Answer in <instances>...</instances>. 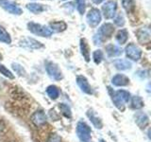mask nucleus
Segmentation results:
<instances>
[{
  "mask_svg": "<svg viewBox=\"0 0 151 142\" xmlns=\"http://www.w3.org/2000/svg\"><path fill=\"white\" fill-rule=\"evenodd\" d=\"M61 1H67V0H61Z\"/></svg>",
  "mask_w": 151,
  "mask_h": 142,
  "instance_id": "e433bc0d",
  "label": "nucleus"
},
{
  "mask_svg": "<svg viewBox=\"0 0 151 142\" xmlns=\"http://www.w3.org/2000/svg\"><path fill=\"white\" fill-rule=\"evenodd\" d=\"M2 60V55H1V53H0V61Z\"/></svg>",
  "mask_w": 151,
  "mask_h": 142,
  "instance_id": "c9c22d12",
  "label": "nucleus"
},
{
  "mask_svg": "<svg viewBox=\"0 0 151 142\" xmlns=\"http://www.w3.org/2000/svg\"><path fill=\"white\" fill-rule=\"evenodd\" d=\"M117 12V3L114 0H109L102 6V14L105 19L110 20L115 16Z\"/></svg>",
  "mask_w": 151,
  "mask_h": 142,
  "instance_id": "1a4fd4ad",
  "label": "nucleus"
},
{
  "mask_svg": "<svg viewBox=\"0 0 151 142\" xmlns=\"http://www.w3.org/2000/svg\"><path fill=\"white\" fill-rule=\"evenodd\" d=\"M109 91H110V95L111 98V101L114 104V106L119 109L120 111L125 110V105L129 101L131 98V95L129 91L127 90H117V91H111V87H108Z\"/></svg>",
  "mask_w": 151,
  "mask_h": 142,
  "instance_id": "f03ea898",
  "label": "nucleus"
},
{
  "mask_svg": "<svg viewBox=\"0 0 151 142\" xmlns=\"http://www.w3.org/2000/svg\"><path fill=\"white\" fill-rule=\"evenodd\" d=\"M113 19V23L115 24V26L117 27H124L125 24H126V19L123 12H116L115 16L112 18Z\"/></svg>",
  "mask_w": 151,
  "mask_h": 142,
  "instance_id": "cd10ccee",
  "label": "nucleus"
},
{
  "mask_svg": "<svg viewBox=\"0 0 151 142\" xmlns=\"http://www.w3.org/2000/svg\"><path fill=\"white\" fill-rule=\"evenodd\" d=\"M0 74H2L3 76H5V77L8 79H11V80L14 79V75L12 74V71L8 69L6 66L2 64H0Z\"/></svg>",
  "mask_w": 151,
  "mask_h": 142,
  "instance_id": "2f4dec72",
  "label": "nucleus"
},
{
  "mask_svg": "<svg viewBox=\"0 0 151 142\" xmlns=\"http://www.w3.org/2000/svg\"><path fill=\"white\" fill-rule=\"evenodd\" d=\"M129 37V30H127V28H120L115 35V40L118 44H119L120 46H122V45H125L127 42Z\"/></svg>",
  "mask_w": 151,
  "mask_h": 142,
  "instance_id": "412c9836",
  "label": "nucleus"
},
{
  "mask_svg": "<svg viewBox=\"0 0 151 142\" xmlns=\"http://www.w3.org/2000/svg\"><path fill=\"white\" fill-rule=\"evenodd\" d=\"M0 7L5 12H7L9 14H12V15L19 16L23 14V9L12 0H0Z\"/></svg>",
  "mask_w": 151,
  "mask_h": 142,
  "instance_id": "6e6552de",
  "label": "nucleus"
},
{
  "mask_svg": "<svg viewBox=\"0 0 151 142\" xmlns=\"http://www.w3.org/2000/svg\"><path fill=\"white\" fill-rule=\"evenodd\" d=\"M145 106V102L140 96H133L131 98L130 101V107L134 110H139Z\"/></svg>",
  "mask_w": 151,
  "mask_h": 142,
  "instance_id": "393cba45",
  "label": "nucleus"
},
{
  "mask_svg": "<svg viewBox=\"0 0 151 142\" xmlns=\"http://www.w3.org/2000/svg\"><path fill=\"white\" fill-rule=\"evenodd\" d=\"M79 49L80 52H81V55L83 56V59L85 62L89 63L90 60H91V55H90V46L88 44V41L85 39V38H81L79 40Z\"/></svg>",
  "mask_w": 151,
  "mask_h": 142,
  "instance_id": "dca6fc26",
  "label": "nucleus"
},
{
  "mask_svg": "<svg viewBox=\"0 0 151 142\" xmlns=\"http://www.w3.org/2000/svg\"><path fill=\"white\" fill-rule=\"evenodd\" d=\"M19 46L22 47H25V49H41L45 46L42 43L31 37L23 38V39L19 42Z\"/></svg>",
  "mask_w": 151,
  "mask_h": 142,
  "instance_id": "9d476101",
  "label": "nucleus"
},
{
  "mask_svg": "<svg viewBox=\"0 0 151 142\" xmlns=\"http://www.w3.org/2000/svg\"><path fill=\"white\" fill-rule=\"evenodd\" d=\"M46 94L51 99L55 101V99H57L60 97V88L53 84L49 85V86H47V88H46Z\"/></svg>",
  "mask_w": 151,
  "mask_h": 142,
  "instance_id": "5701e85b",
  "label": "nucleus"
},
{
  "mask_svg": "<svg viewBox=\"0 0 151 142\" xmlns=\"http://www.w3.org/2000/svg\"><path fill=\"white\" fill-rule=\"evenodd\" d=\"M45 65L46 73L49 76L50 79L54 80H63V72H61L60 68L59 67V65L56 63L51 62V61H46L45 63Z\"/></svg>",
  "mask_w": 151,
  "mask_h": 142,
  "instance_id": "39448f33",
  "label": "nucleus"
},
{
  "mask_svg": "<svg viewBox=\"0 0 151 142\" xmlns=\"http://www.w3.org/2000/svg\"><path fill=\"white\" fill-rule=\"evenodd\" d=\"M99 142H106L105 140H103V139H100V140H99Z\"/></svg>",
  "mask_w": 151,
  "mask_h": 142,
  "instance_id": "f704fd0d",
  "label": "nucleus"
},
{
  "mask_svg": "<svg viewBox=\"0 0 151 142\" xmlns=\"http://www.w3.org/2000/svg\"><path fill=\"white\" fill-rule=\"evenodd\" d=\"M0 42L6 45L12 44V37L4 27L0 26Z\"/></svg>",
  "mask_w": 151,
  "mask_h": 142,
  "instance_id": "b1692460",
  "label": "nucleus"
},
{
  "mask_svg": "<svg viewBox=\"0 0 151 142\" xmlns=\"http://www.w3.org/2000/svg\"><path fill=\"white\" fill-rule=\"evenodd\" d=\"M48 27L53 33L54 32L60 33V32H63L64 30H66V28H67V24H66L64 21H53V22L49 23Z\"/></svg>",
  "mask_w": 151,
  "mask_h": 142,
  "instance_id": "6ab92c4d",
  "label": "nucleus"
},
{
  "mask_svg": "<svg viewBox=\"0 0 151 142\" xmlns=\"http://www.w3.org/2000/svg\"><path fill=\"white\" fill-rule=\"evenodd\" d=\"M27 9L28 12H30L31 13L34 14H40L44 12L47 11V6L45 4H41V3H28L27 4Z\"/></svg>",
  "mask_w": 151,
  "mask_h": 142,
  "instance_id": "a211bd4d",
  "label": "nucleus"
},
{
  "mask_svg": "<svg viewBox=\"0 0 151 142\" xmlns=\"http://www.w3.org/2000/svg\"><path fill=\"white\" fill-rule=\"evenodd\" d=\"M103 59H104V52L101 49H96L93 52V60L96 64H101Z\"/></svg>",
  "mask_w": 151,
  "mask_h": 142,
  "instance_id": "7c9ffc66",
  "label": "nucleus"
},
{
  "mask_svg": "<svg viewBox=\"0 0 151 142\" xmlns=\"http://www.w3.org/2000/svg\"><path fill=\"white\" fill-rule=\"evenodd\" d=\"M93 1V4H96V5H99V4H101V3H103L105 0H92Z\"/></svg>",
  "mask_w": 151,
  "mask_h": 142,
  "instance_id": "72a5a7b5",
  "label": "nucleus"
},
{
  "mask_svg": "<svg viewBox=\"0 0 151 142\" xmlns=\"http://www.w3.org/2000/svg\"><path fill=\"white\" fill-rule=\"evenodd\" d=\"M77 135L82 142H91L92 130L86 122L78 121L77 124Z\"/></svg>",
  "mask_w": 151,
  "mask_h": 142,
  "instance_id": "20e7f679",
  "label": "nucleus"
},
{
  "mask_svg": "<svg viewBox=\"0 0 151 142\" xmlns=\"http://www.w3.org/2000/svg\"><path fill=\"white\" fill-rule=\"evenodd\" d=\"M122 6H123V9L126 11V12L129 14V13L134 12L136 4L134 0H122Z\"/></svg>",
  "mask_w": 151,
  "mask_h": 142,
  "instance_id": "a878e982",
  "label": "nucleus"
},
{
  "mask_svg": "<svg viewBox=\"0 0 151 142\" xmlns=\"http://www.w3.org/2000/svg\"><path fill=\"white\" fill-rule=\"evenodd\" d=\"M12 67L14 70V72H15L18 76H20V77H26L27 71L21 64H19L17 63H12Z\"/></svg>",
  "mask_w": 151,
  "mask_h": 142,
  "instance_id": "c756f323",
  "label": "nucleus"
},
{
  "mask_svg": "<svg viewBox=\"0 0 151 142\" xmlns=\"http://www.w3.org/2000/svg\"><path fill=\"white\" fill-rule=\"evenodd\" d=\"M30 120L32 123L37 127H40L45 125L47 121V117L45 115V113L42 110H37L32 114V116L30 117Z\"/></svg>",
  "mask_w": 151,
  "mask_h": 142,
  "instance_id": "f8f14e48",
  "label": "nucleus"
},
{
  "mask_svg": "<svg viewBox=\"0 0 151 142\" xmlns=\"http://www.w3.org/2000/svg\"><path fill=\"white\" fill-rule=\"evenodd\" d=\"M129 82H130L129 78L124 74H116L111 79V83L117 87L127 86L129 84Z\"/></svg>",
  "mask_w": 151,
  "mask_h": 142,
  "instance_id": "4468645a",
  "label": "nucleus"
},
{
  "mask_svg": "<svg viewBox=\"0 0 151 142\" xmlns=\"http://www.w3.org/2000/svg\"><path fill=\"white\" fill-rule=\"evenodd\" d=\"M76 8L80 15H83L86 11V0H75Z\"/></svg>",
  "mask_w": 151,
  "mask_h": 142,
  "instance_id": "c85d7f7f",
  "label": "nucleus"
},
{
  "mask_svg": "<svg viewBox=\"0 0 151 142\" xmlns=\"http://www.w3.org/2000/svg\"><path fill=\"white\" fill-rule=\"evenodd\" d=\"M102 20L101 12L97 8H92L86 14V22L91 28H96Z\"/></svg>",
  "mask_w": 151,
  "mask_h": 142,
  "instance_id": "423d86ee",
  "label": "nucleus"
},
{
  "mask_svg": "<svg viewBox=\"0 0 151 142\" xmlns=\"http://www.w3.org/2000/svg\"><path fill=\"white\" fill-rule=\"evenodd\" d=\"M135 122L141 129H145V127H147L149 124V117L146 114L143 112H138L134 115Z\"/></svg>",
  "mask_w": 151,
  "mask_h": 142,
  "instance_id": "2eb2a0df",
  "label": "nucleus"
},
{
  "mask_svg": "<svg viewBox=\"0 0 151 142\" xmlns=\"http://www.w3.org/2000/svg\"><path fill=\"white\" fill-rule=\"evenodd\" d=\"M86 115L88 117V118L90 120V121L92 122V124L96 128V129H102L103 128V122L101 120L100 117H98L96 114L93 113V111L92 109H90V110L87 111Z\"/></svg>",
  "mask_w": 151,
  "mask_h": 142,
  "instance_id": "aec40b11",
  "label": "nucleus"
},
{
  "mask_svg": "<svg viewBox=\"0 0 151 142\" xmlns=\"http://www.w3.org/2000/svg\"><path fill=\"white\" fill-rule=\"evenodd\" d=\"M59 108L60 111L63 115L67 117V118H71L72 117V111H71V108L68 104L66 103H59Z\"/></svg>",
  "mask_w": 151,
  "mask_h": 142,
  "instance_id": "bb28decb",
  "label": "nucleus"
},
{
  "mask_svg": "<svg viewBox=\"0 0 151 142\" xmlns=\"http://www.w3.org/2000/svg\"><path fill=\"white\" fill-rule=\"evenodd\" d=\"M46 142H61V138H60V136L59 135L51 134Z\"/></svg>",
  "mask_w": 151,
  "mask_h": 142,
  "instance_id": "473e14b6",
  "label": "nucleus"
},
{
  "mask_svg": "<svg viewBox=\"0 0 151 142\" xmlns=\"http://www.w3.org/2000/svg\"><path fill=\"white\" fill-rule=\"evenodd\" d=\"M77 84L78 86L80 88V90L87 95H93V89L90 85L88 80L84 77V76H78L77 77Z\"/></svg>",
  "mask_w": 151,
  "mask_h": 142,
  "instance_id": "ddd939ff",
  "label": "nucleus"
},
{
  "mask_svg": "<svg viewBox=\"0 0 151 142\" xmlns=\"http://www.w3.org/2000/svg\"><path fill=\"white\" fill-rule=\"evenodd\" d=\"M105 50H106L107 56L110 57V58L119 57L123 53V49H121V47L116 46V45H113V44H109V45H107L106 47H105Z\"/></svg>",
  "mask_w": 151,
  "mask_h": 142,
  "instance_id": "f3484780",
  "label": "nucleus"
},
{
  "mask_svg": "<svg viewBox=\"0 0 151 142\" xmlns=\"http://www.w3.org/2000/svg\"><path fill=\"white\" fill-rule=\"evenodd\" d=\"M115 31V28L111 23H104L98 28L97 32L93 36V44L96 46H100L104 42L111 39Z\"/></svg>",
  "mask_w": 151,
  "mask_h": 142,
  "instance_id": "f257e3e1",
  "label": "nucleus"
},
{
  "mask_svg": "<svg viewBox=\"0 0 151 142\" xmlns=\"http://www.w3.org/2000/svg\"><path fill=\"white\" fill-rule=\"evenodd\" d=\"M114 64L115 68L118 70L124 71V70H129L132 67V64L129 60H125V59H118L114 61Z\"/></svg>",
  "mask_w": 151,
  "mask_h": 142,
  "instance_id": "4be33fe9",
  "label": "nucleus"
},
{
  "mask_svg": "<svg viewBox=\"0 0 151 142\" xmlns=\"http://www.w3.org/2000/svg\"><path fill=\"white\" fill-rule=\"evenodd\" d=\"M27 30L30 31L32 34L40 36V37L49 38L52 34H53V32L51 31L48 26L42 25V24L35 23L32 21L28 22L27 24Z\"/></svg>",
  "mask_w": 151,
  "mask_h": 142,
  "instance_id": "7ed1b4c3",
  "label": "nucleus"
},
{
  "mask_svg": "<svg viewBox=\"0 0 151 142\" xmlns=\"http://www.w3.org/2000/svg\"><path fill=\"white\" fill-rule=\"evenodd\" d=\"M137 40H138L139 44L141 45H147L150 43V30L148 28H141L139 30H137L135 32Z\"/></svg>",
  "mask_w": 151,
  "mask_h": 142,
  "instance_id": "9b49d317",
  "label": "nucleus"
},
{
  "mask_svg": "<svg viewBox=\"0 0 151 142\" xmlns=\"http://www.w3.org/2000/svg\"><path fill=\"white\" fill-rule=\"evenodd\" d=\"M125 54L129 60H131L133 62H138L142 58L143 51L134 43H129L125 49Z\"/></svg>",
  "mask_w": 151,
  "mask_h": 142,
  "instance_id": "0eeeda50",
  "label": "nucleus"
}]
</instances>
